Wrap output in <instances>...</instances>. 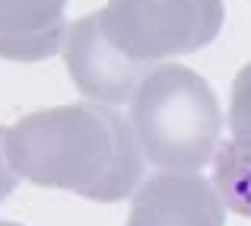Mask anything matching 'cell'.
Here are the masks:
<instances>
[{
  "instance_id": "5b68a950",
  "label": "cell",
  "mask_w": 251,
  "mask_h": 226,
  "mask_svg": "<svg viewBox=\"0 0 251 226\" xmlns=\"http://www.w3.org/2000/svg\"><path fill=\"white\" fill-rule=\"evenodd\" d=\"M64 61H67V74L74 80V86L96 102H111V105L127 102V99H134L140 80L147 77V70L124 61L105 42L92 16H83L67 32Z\"/></svg>"
},
{
  "instance_id": "3957f363",
  "label": "cell",
  "mask_w": 251,
  "mask_h": 226,
  "mask_svg": "<svg viewBox=\"0 0 251 226\" xmlns=\"http://www.w3.org/2000/svg\"><path fill=\"white\" fill-rule=\"evenodd\" d=\"M102 38L134 67L147 70L156 61L210 45L223 29V0H108L92 13Z\"/></svg>"
},
{
  "instance_id": "52a82bcc",
  "label": "cell",
  "mask_w": 251,
  "mask_h": 226,
  "mask_svg": "<svg viewBox=\"0 0 251 226\" xmlns=\"http://www.w3.org/2000/svg\"><path fill=\"white\" fill-rule=\"evenodd\" d=\"M213 188L229 210L251 220V147L239 141L223 143L213 163Z\"/></svg>"
},
{
  "instance_id": "277c9868",
  "label": "cell",
  "mask_w": 251,
  "mask_h": 226,
  "mask_svg": "<svg viewBox=\"0 0 251 226\" xmlns=\"http://www.w3.org/2000/svg\"><path fill=\"white\" fill-rule=\"evenodd\" d=\"M127 226H226V210L203 175L159 172L134 191Z\"/></svg>"
},
{
  "instance_id": "ba28073f",
  "label": "cell",
  "mask_w": 251,
  "mask_h": 226,
  "mask_svg": "<svg viewBox=\"0 0 251 226\" xmlns=\"http://www.w3.org/2000/svg\"><path fill=\"white\" fill-rule=\"evenodd\" d=\"M229 131H232V141L251 147V64H245V67L235 74V80H232Z\"/></svg>"
},
{
  "instance_id": "30bf717a",
  "label": "cell",
  "mask_w": 251,
  "mask_h": 226,
  "mask_svg": "<svg viewBox=\"0 0 251 226\" xmlns=\"http://www.w3.org/2000/svg\"><path fill=\"white\" fill-rule=\"evenodd\" d=\"M0 226H23V223H6V220H0Z\"/></svg>"
},
{
  "instance_id": "6da1fadb",
  "label": "cell",
  "mask_w": 251,
  "mask_h": 226,
  "mask_svg": "<svg viewBox=\"0 0 251 226\" xmlns=\"http://www.w3.org/2000/svg\"><path fill=\"white\" fill-rule=\"evenodd\" d=\"M6 153L23 178L99 204L134 195L143 175V156L130 121L99 102L25 115L10 128Z\"/></svg>"
},
{
  "instance_id": "7a4b0ae2",
  "label": "cell",
  "mask_w": 251,
  "mask_h": 226,
  "mask_svg": "<svg viewBox=\"0 0 251 226\" xmlns=\"http://www.w3.org/2000/svg\"><path fill=\"white\" fill-rule=\"evenodd\" d=\"M130 128L143 156L169 172H197L213 159L223 131L220 99L201 74L162 64L130 99Z\"/></svg>"
},
{
  "instance_id": "9c48e42d",
  "label": "cell",
  "mask_w": 251,
  "mask_h": 226,
  "mask_svg": "<svg viewBox=\"0 0 251 226\" xmlns=\"http://www.w3.org/2000/svg\"><path fill=\"white\" fill-rule=\"evenodd\" d=\"M6 137H10V128L0 124V204L10 198V191L16 188V178H19V172L10 163V153H6Z\"/></svg>"
},
{
  "instance_id": "8992f818",
  "label": "cell",
  "mask_w": 251,
  "mask_h": 226,
  "mask_svg": "<svg viewBox=\"0 0 251 226\" xmlns=\"http://www.w3.org/2000/svg\"><path fill=\"white\" fill-rule=\"evenodd\" d=\"M67 35V0H0V57L45 61Z\"/></svg>"
}]
</instances>
